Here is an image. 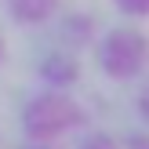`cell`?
<instances>
[{
  "mask_svg": "<svg viewBox=\"0 0 149 149\" xmlns=\"http://www.w3.org/2000/svg\"><path fill=\"white\" fill-rule=\"evenodd\" d=\"M95 62L109 80H135L149 65V36L131 26H113L95 40Z\"/></svg>",
  "mask_w": 149,
  "mask_h": 149,
  "instance_id": "cell-1",
  "label": "cell"
},
{
  "mask_svg": "<svg viewBox=\"0 0 149 149\" xmlns=\"http://www.w3.org/2000/svg\"><path fill=\"white\" fill-rule=\"evenodd\" d=\"M80 124H84V109L62 91H44L36 98H29L22 109V127L33 142H51Z\"/></svg>",
  "mask_w": 149,
  "mask_h": 149,
  "instance_id": "cell-2",
  "label": "cell"
},
{
  "mask_svg": "<svg viewBox=\"0 0 149 149\" xmlns=\"http://www.w3.org/2000/svg\"><path fill=\"white\" fill-rule=\"evenodd\" d=\"M62 7V0H7V11L18 26H44Z\"/></svg>",
  "mask_w": 149,
  "mask_h": 149,
  "instance_id": "cell-3",
  "label": "cell"
},
{
  "mask_svg": "<svg viewBox=\"0 0 149 149\" xmlns=\"http://www.w3.org/2000/svg\"><path fill=\"white\" fill-rule=\"evenodd\" d=\"M40 77L47 80V84H55V87L69 84V80H77V58H73L69 51H55V55H47L40 62Z\"/></svg>",
  "mask_w": 149,
  "mask_h": 149,
  "instance_id": "cell-4",
  "label": "cell"
},
{
  "mask_svg": "<svg viewBox=\"0 0 149 149\" xmlns=\"http://www.w3.org/2000/svg\"><path fill=\"white\" fill-rule=\"evenodd\" d=\"M113 4L127 18H149V0H113Z\"/></svg>",
  "mask_w": 149,
  "mask_h": 149,
  "instance_id": "cell-5",
  "label": "cell"
},
{
  "mask_svg": "<svg viewBox=\"0 0 149 149\" xmlns=\"http://www.w3.org/2000/svg\"><path fill=\"white\" fill-rule=\"evenodd\" d=\"M80 149H116V142L109 135H102V131H91V135L80 142Z\"/></svg>",
  "mask_w": 149,
  "mask_h": 149,
  "instance_id": "cell-6",
  "label": "cell"
},
{
  "mask_svg": "<svg viewBox=\"0 0 149 149\" xmlns=\"http://www.w3.org/2000/svg\"><path fill=\"white\" fill-rule=\"evenodd\" d=\"M22 149H47V142H33V138H29V142L22 146Z\"/></svg>",
  "mask_w": 149,
  "mask_h": 149,
  "instance_id": "cell-7",
  "label": "cell"
},
{
  "mask_svg": "<svg viewBox=\"0 0 149 149\" xmlns=\"http://www.w3.org/2000/svg\"><path fill=\"white\" fill-rule=\"evenodd\" d=\"M142 113L149 116V87H146V91H142Z\"/></svg>",
  "mask_w": 149,
  "mask_h": 149,
  "instance_id": "cell-8",
  "label": "cell"
},
{
  "mask_svg": "<svg viewBox=\"0 0 149 149\" xmlns=\"http://www.w3.org/2000/svg\"><path fill=\"white\" fill-rule=\"evenodd\" d=\"M0 62H4V36H0Z\"/></svg>",
  "mask_w": 149,
  "mask_h": 149,
  "instance_id": "cell-9",
  "label": "cell"
}]
</instances>
